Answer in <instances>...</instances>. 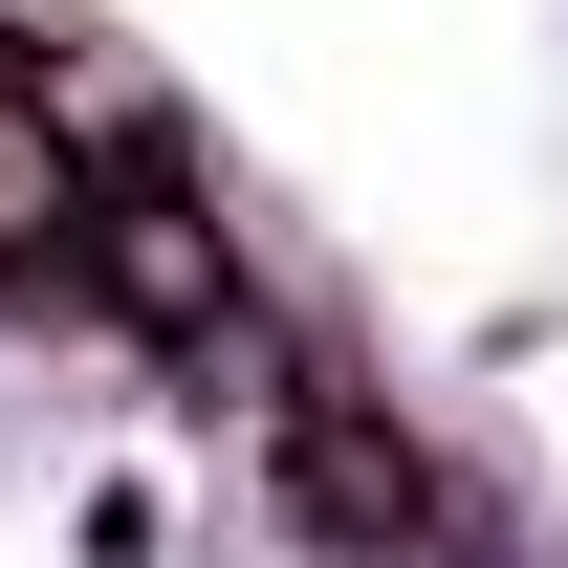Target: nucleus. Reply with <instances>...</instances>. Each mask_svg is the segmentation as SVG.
<instances>
[{"mask_svg": "<svg viewBox=\"0 0 568 568\" xmlns=\"http://www.w3.org/2000/svg\"><path fill=\"white\" fill-rule=\"evenodd\" d=\"M263 481H284V525H306L328 568H437L459 525H481V503H459V459H437L416 416H372L351 372H306V416L263 437Z\"/></svg>", "mask_w": 568, "mask_h": 568, "instance_id": "f257e3e1", "label": "nucleus"}, {"mask_svg": "<svg viewBox=\"0 0 568 568\" xmlns=\"http://www.w3.org/2000/svg\"><path fill=\"white\" fill-rule=\"evenodd\" d=\"M88 197H110V153L44 110V67H22V44H0V284H44V263H67Z\"/></svg>", "mask_w": 568, "mask_h": 568, "instance_id": "f03ea898", "label": "nucleus"}]
</instances>
